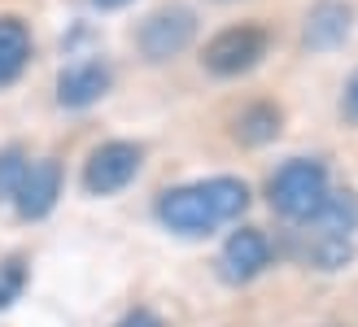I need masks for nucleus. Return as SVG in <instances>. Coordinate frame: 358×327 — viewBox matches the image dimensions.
Wrapping results in <instances>:
<instances>
[{
  "label": "nucleus",
  "mask_w": 358,
  "mask_h": 327,
  "mask_svg": "<svg viewBox=\"0 0 358 327\" xmlns=\"http://www.w3.org/2000/svg\"><path fill=\"white\" fill-rule=\"evenodd\" d=\"M249 210V184L231 175L196 179V184H179L157 196V223L175 235H214L219 227L236 223Z\"/></svg>",
  "instance_id": "f257e3e1"
},
{
  "label": "nucleus",
  "mask_w": 358,
  "mask_h": 327,
  "mask_svg": "<svg viewBox=\"0 0 358 327\" xmlns=\"http://www.w3.org/2000/svg\"><path fill=\"white\" fill-rule=\"evenodd\" d=\"M328 166L319 157H293L266 179V201L289 223H310L328 201Z\"/></svg>",
  "instance_id": "f03ea898"
},
{
  "label": "nucleus",
  "mask_w": 358,
  "mask_h": 327,
  "mask_svg": "<svg viewBox=\"0 0 358 327\" xmlns=\"http://www.w3.org/2000/svg\"><path fill=\"white\" fill-rule=\"evenodd\" d=\"M271 48V35L258 22H241V27H223L214 40L201 48V66L219 79H236V75H249Z\"/></svg>",
  "instance_id": "7ed1b4c3"
},
{
  "label": "nucleus",
  "mask_w": 358,
  "mask_h": 327,
  "mask_svg": "<svg viewBox=\"0 0 358 327\" xmlns=\"http://www.w3.org/2000/svg\"><path fill=\"white\" fill-rule=\"evenodd\" d=\"M196 40V13L188 5H162L153 9L136 31V48L149 66L175 61L179 52H188V44Z\"/></svg>",
  "instance_id": "20e7f679"
},
{
  "label": "nucleus",
  "mask_w": 358,
  "mask_h": 327,
  "mask_svg": "<svg viewBox=\"0 0 358 327\" xmlns=\"http://www.w3.org/2000/svg\"><path fill=\"white\" fill-rule=\"evenodd\" d=\"M140 166H145V149H140V144L105 140L101 149H92V157H87V166H83V188L92 196H114L140 175Z\"/></svg>",
  "instance_id": "39448f33"
},
{
  "label": "nucleus",
  "mask_w": 358,
  "mask_h": 327,
  "mask_svg": "<svg viewBox=\"0 0 358 327\" xmlns=\"http://www.w3.org/2000/svg\"><path fill=\"white\" fill-rule=\"evenodd\" d=\"M110 87H114L110 61L105 57H79V61L62 66V75H57V105L62 109H92L96 101L110 96Z\"/></svg>",
  "instance_id": "423d86ee"
},
{
  "label": "nucleus",
  "mask_w": 358,
  "mask_h": 327,
  "mask_svg": "<svg viewBox=\"0 0 358 327\" xmlns=\"http://www.w3.org/2000/svg\"><path fill=\"white\" fill-rule=\"evenodd\" d=\"M57 196H62V161L40 157V161H31V166H27L22 184H17L13 210H17V218H22V223H40V218L52 214Z\"/></svg>",
  "instance_id": "0eeeda50"
},
{
  "label": "nucleus",
  "mask_w": 358,
  "mask_h": 327,
  "mask_svg": "<svg viewBox=\"0 0 358 327\" xmlns=\"http://www.w3.org/2000/svg\"><path fill=\"white\" fill-rule=\"evenodd\" d=\"M266 266H271V240H266V231L236 227L227 235V245L219 253V270H223L227 284H249V279H258Z\"/></svg>",
  "instance_id": "6e6552de"
},
{
  "label": "nucleus",
  "mask_w": 358,
  "mask_h": 327,
  "mask_svg": "<svg viewBox=\"0 0 358 327\" xmlns=\"http://www.w3.org/2000/svg\"><path fill=\"white\" fill-rule=\"evenodd\" d=\"M350 31H354V9L345 0H319L301 22V44L310 52H332L350 40Z\"/></svg>",
  "instance_id": "1a4fd4ad"
},
{
  "label": "nucleus",
  "mask_w": 358,
  "mask_h": 327,
  "mask_svg": "<svg viewBox=\"0 0 358 327\" xmlns=\"http://www.w3.org/2000/svg\"><path fill=\"white\" fill-rule=\"evenodd\" d=\"M31 66V31L22 17L0 13V92L13 87Z\"/></svg>",
  "instance_id": "9d476101"
},
{
  "label": "nucleus",
  "mask_w": 358,
  "mask_h": 327,
  "mask_svg": "<svg viewBox=\"0 0 358 327\" xmlns=\"http://www.w3.org/2000/svg\"><path fill=\"white\" fill-rule=\"evenodd\" d=\"M293 253L301 266L310 270H345L354 258V245L350 240H336V235H319V231H297L293 235Z\"/></svg>",
  "instance_id": "9b49d317"
},
{
  "label": "nucleus",
  "mask_w": 358,
  "mask_h": 327,
  "mask_svg": "<svg viewBox=\"0 0 358 327\" xmlns=\"http://www.w3.org/2000/svg\"><path fill=\"white\" fill-rule=\"evenodd\" d=\"M280 126H284L280 105H271V101H249L241 114L231 118V136H236L241 144H249V149H262V144H271L280 136Z\"/></svg>",
  "instance_id": "f8f14e48"
},
{
  "label": "nucleus",
  "mask_w": 358,
  "mask_h": 327,
  "mask_svg": "<svg viewBox=\"0 0 358 327\" xmlns=\"http://www.w3.org/2000/svg\"><path fill=\"white\" fill-rule=\"evenodd\" d=\"M306 227L319 231V235H336V240H350V235L358 231V192H350V188L328 192V201L319 205V214L310 218Z\"/></svg>",
  "instance_id": "ddd939ff"
},
{
  "label": "nucleus",
  "mask_w": 358,
  "mask_h": 327,
  "mask_svg": "<svg viewBox=\"0 0 358 327\" xmlns=\"http://www.w3.org/2000/svg\"><path fill=\"white\" fill-rule=\"evenodd\" d=\"M27 166H31L27 149H17V144L0 149V201H13V192H17V184H22Z\"/></svg>",
  "instance_id": "4468645a"
},
{
  "label": "nucleus",
  "mask_w": 358,
  "mask_h": 327,
  "mask_svg": "<svg viewBox=\"0 0 358 327\" xmlns=\"http://www.w3.org/2000/svg\"><path fill=\"white\" fill-rule=\"evenodd\" d=\"M22 288H27V262L22 258H5L0 262V310L22 297Z\"/></svg>",
  "instance_id": "2eb2a0df"
},
{
  "label": "nucleus",
  "mask_w": 358,
  "mask_h": 327,
  "mask_svg": "<svg viewBox=\"0 0 358 327\" xmlns=\"http://www.w3.org/2000/svg\"><path fill=\"white\" fill-rule=\"evenodd\" d=\"M341 118L350 122V126H358V70L345 79V87H341Z\"/></svg>",
  "instance_id": "dca6fc26"
},
{
  "label": "nucleus",
  "mask_w": 358,
  "mask_h": 327,
  "mask_svg": "<svg viewBox=\"0 0 358 327\" xmlns=\"http://www.w3.org/2000/svg\"><path fill=\"white\" fill-rule=\"evenodd\" d=\"M114 327H162V319H157L153 310H145V305H140V310H131V314H122Z\"/></svg>",
  "instance_id": "f3484780"
},
{
  "label": "nucleus",
  "mask_w": 358,
  "mask_h": 327,
  "mask_svg": "<svg viewBox=\"0 0 358 327\" xmlns=\"http://www.w3.org/2000/svg\"><path fill=\"white\" fill-rule=\"evenodd\" d=\"M92 5H96V9H105V13H110V9H127L131 0H92Z\"/></svg>",
  "instance_id": "a211bd4d"
}]
</instances>
